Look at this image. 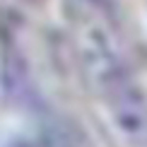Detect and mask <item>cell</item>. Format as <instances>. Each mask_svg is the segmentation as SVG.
Here are the masks:
<instances>
[{"label": "cell", "mask_w": 147, "mask_h": 147, "mask_svg": "<svg viewBox=\"0 0 147 147\" xmlns=\"http://www.w3.org/2000/svg\"><path fill=\"white\" fill-rule=\"evenodd\" d=\"M72 51L84 80L99 94L130 72L121 34L109 17V5L99 0H75Z\"/></svg>", "instance_id": "obj_1"}, {"label": "cell", "mask_w": 147, "mask_h": 147, "mask_svg": "<svg viewBox=\"0 0 147 147\" xmlns=\"http://www.w3.org/2000/svg\"><path fill=\"white\" fill-rule=\"evenodd\" d=\"M101 104L116 138L130 147H147V89L133 72L104 89Z\"/></svg>", "instance_id": "obj_2"}, {"label": "cell", "mask_w": 147, "mask_h": 147, "mask_svg": "<svg viewBox=\"0 0 147 147\" xmlns=\"http://www.w3.org/2000/svg\"><path fill=\"white\" fill-rule=\"evenodd\" d=\"M41 147H72L68 140H60V138H56L53 142H46V145H41Z\"/></svg>", "instance_id": "obj_3"}, {"label": "cell", "mask_w": 147, "mask_h": 147, "mask_svg": "<svg viewBox=\"0 0 147 147\" xmlns=\"http://www.w3.org/2000/svg\"><path fill=\"white\" fill-rule=\"evenodd\" d=\"M99 3H104V5H109V7H111V5H118V3H123V0H99Z\"/></svg>", "instance_id": "obj_4"}]
</instances>
